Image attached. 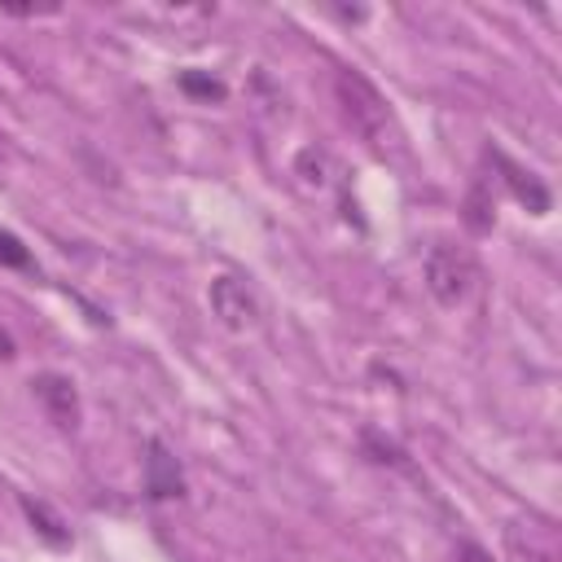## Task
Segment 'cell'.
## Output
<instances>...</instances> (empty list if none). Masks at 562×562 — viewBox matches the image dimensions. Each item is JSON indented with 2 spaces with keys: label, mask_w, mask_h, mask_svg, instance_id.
Returning a JSON list of instances; mask_svg holds the SVG:
<instances>
[{
  "label": "cell",
  "mask_w": 562,
  "mask_h": 562,
  "mask_svg": "<svg viewBox=\"0 0 562 562\" xmlns=\"http://www.w3.org/2000/svg\"><path fill=\"white\" fill-rule=\"evenodd\" d=\"M334 97H338V110H342L347 127H351L373 154L395 158V154L404 149V145H400L404 136H400V123H395L386 97H382L360 70H338V75H334Z\"/></svg>",
  "instance_id": "1"
},
{
  "label": "cell",
  "mask_w": 562,
  "mask_h": 562,
  "mask_svg": "<svg viewBox=\"0 0 562 562\" xmlns=\"http://www.w3.org/2000/svg\"><path fill=\"white\" fill-rule=\"evenodd\" d=\"M422 277H426V290L435 303L443 307H457L474 294L479 285V263L465 246H452V241H435L426 250V263H422Z\"/></svg>",
  "instance_id": "2"
},
{
  "label": "cell",
  "mask_w": 562,
  "mask_h": 562,
  "mask_svg": "<svg viewBox=\"0 0 562 562\" xmlns=\"http://www.w3.org/2000/svg\"><path fill=\"white\" fill-rule=\"evenodd\" d=\"M206 299H211V312L220 316V325H228V329H237V334L255 329L259 316H263L259 294H255L241 277H233V272H220V277L206 285Z\"/></svg>",
  "instance_id": "3"
},
{
  "label": "cell",
  "mask_w": 562,
  "mask_h": 562,
  "mask_svg": "<svg viewBox=\"0 0 562 562\" xmlns=\"http://www.w3.org/2000/svg\"><path fill=\"white\" fill-rule=\"evenodd\" d=\"M35 400L44 404V413L57 422V426H75L79 422V391H75V382L66 378V373H40L35 382Z\"/></svg>",
  "instance_id": "4"
},
{
  "label": "cell",
  "mask_w": 562,
  "mask_h": 562,
  "mask_svg": "<svg viewBox=\"0 0 562 562\" xmlns=\"http://www.w3.org/2000/svg\"><path fill=\"white\" fill-rule=\"evenodd\" d=\"M145 487H149V496H158V501H171V496H180V492H184L180 461L167 452V443H162V439H154V443H149V457H145Z\"/></svg>",
  "instance_id": "5"
},
{
  "label": "cell",
  "mask_w": 562,
  "mask_h": 562,
  "mask_svg": "<svg viewBox=\"0 0 562 562\" xmlns=\"http://www.w3.org/2000/svg\"><path fill=\"white\" fill-rule=\"evenodd\" d=\"M294 176H299L307 189H329L334 176H338V162H334V154H329L325 145H307V149H299V158H294Z\"/></svg>",
  "instance_id": "6"
},
{
  "label": "cell",
  "mask_w": 562,
  "mask_h": 562,
  "mask_svg": "<svg viewBox=\"0 0 562 562\" xmlns=\"http://www.w3.org/2000/svg\"><path fill=\"white\" fill-rule=\"evenodd\" d=\"M501 167H505V171H509V176H505V180H509V189H514V193H518V202H527V206H531V211H536V215H540V211H549V193H544V189H540V184H536V180H531V171H527V176H522V171H518V167H509V162H505V158H501Z\"/></svg>",
  "instance_id": "7"
},
{
  "label": "cell",
  "mask_w": 562,
  "mask_h": 562,
  "mask_svg": "<svg viewBox=\"0 0 562 562\" xmlns=\"http://www.w3.org/2000/svg\"><path fill=\"white\" fill-rule=\"evenodd\" d=\"M22 509H26V518L40 527V536H44L48 544H66V522H61L44 501H22Z\"/></svg>",
  "instance_id": "8"
},
{
  "label": "cell",
  "mask_w": 562,
  "mask_h": 562,
  "mask_svg": "<svg viewBox=\"0 0 562 562\" xmlns=\"http://www.w3.org/2000/svg\"><path fill=\"white\" fill-rule=\"evenodd\" d=\"M180 88L193 92V97H206V101H220V97H224V83H220V79H202V75H193V70L180 75Z\"/></svg>",
  "instance_id": "9"
},
{
  "label": "cell",
  "mask_w": 562,
  "mask_h": 562,
  "mask_svg": "<svg viewBox=\"0 0 562 562\" xmlns=\"http://www.w3.org/2000/svg\"><path fill=\"white\" fill-rule=\"evenodd\" d=\"M0 263H9V268H26V263H31L26 246H22L13 233H0Z\"/></svg>",
  "instance_id": "10"
},
{
  "label": "cell",
  "mask_w": 562,
  "mask_h": 562,
  "mask_svg": "<svg viewBox=\"0 0 562 562\" xmlns=\"http://www.w3.org/2000/svg\"><path fill=\"white\" fill-rule=\"evenodd\" d=\"M9 162H13V140H9L4 132H0V171H4Z\"/></svg>",
  "instance_id": "11"
}]
</instances>
